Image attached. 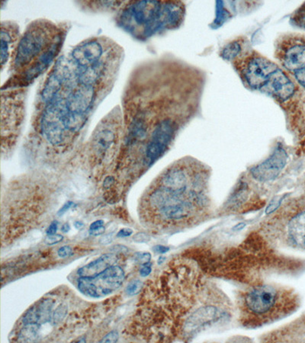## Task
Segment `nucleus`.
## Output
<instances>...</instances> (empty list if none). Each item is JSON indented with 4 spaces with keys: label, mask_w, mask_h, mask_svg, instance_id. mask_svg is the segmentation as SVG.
<instances>
[{
    "label": "nucleus",
    "mask_w": 305,
    "mask_h": 343,
    "mask_svg": "<svg viewBox=\"0 0 305 343\" xmlns=\"http://www.w3.org/2000/svg\"><path fill=\"white\" fill-rule=\"evenodd\" d=\"M206 185V172H204L181 188L159 185L150 194V205L162 221L191 225L198 221L209 204Z\"/></svg>",
    "instance_id": "obj_3"
},
{
    "label": "nucleus",
    "mask_w": 305,
    "mask_h": 343,
    "mask_svg": "<svg viewBox=\"0 0 305 343\" xmlns=\"http://www.w3.org/2000/svg\"><path fill=\"white\" fill-rule=\"evenodd\" d=\"M126 1H79L77 4L85 11L90 12H107L118 11Z\"/></svg>",
    "instance_id": "obj_15"
},
{
    "label": "nucleus",
    "mask_w": 305,
    "mask_h": 343,
    "mask_svg": "<svg viewBox=\"0 0 305 343\" xmlns=\"http://www.w3.org/2000/svg\"><path fill=\"white\" fill-rule=\"evenodd\" d=\"M186 6L178 1H126L116 12L115 24L138 41L179 28Z\"/></svg>",
    "instance_id": "obj_1"
},
{
    "label": "nucleus",
    "mask_w": 305,
    "mask_h": 343,
    "mask_svg": "<svg viewBox=\"0 0 305 343\" xmlns=\"http://www.w3.org/2000/svg\"><path fill=\"white\" fill-rule=\"evenodd\" d=\"M270 90L271 93L274 95L277 99L282 101H286L292 98L296 91V86L286 71L282 69L279 68L277 71L272 74L267 85Z\"/></svg>",
    "instance_id": "obj_12"
},
{
    "label": "nucleus",
    "mask_w": 305,
    "mask_h": 343,
    "mask_svg": "<svg viewBox=\"0 0 305 343\" xmlns=\"http://www.w3.org/2000/svg\"><path fill=\"white\" fill-rule=\"evenodd\" d=\"M40 327H41V324H26L20 331L18 340L20 342H25V343L35 341L38 338Z\"/></svg>",
    "instance_id": "obj_18"
},
{
    "label": "nucleus",
    "mask_w": 305,
    "mask_h": 343,
    "mask_svg": "<svg viewBox=\"0 0 305 343\" xmlns=\"http://www.w3.org/2000/svg\"><path fill=\"white\" fill-rule=\"evenodd\" d=\"M294 75L297 80L298 83L304 88H305V67L300 71L294 73Z\"/></svg>",
    "instance_id": "obj_25"
},
{
    "label": "nucleus",
    "mask_w": 305,
    "mask_h": 343,
    "mask_svg": "<svg viewBox=\"0 0 305 343\" xmlns=\"http://www.w3.org/2000/svg\"><path fill=\"white\" fill-rule=\"evenodd\" d=\"M70 230H71V227H70V224H68V223L64 224V225L62 226V227H61V231H62L63 233H65V234L69 232Z\"/></svg>",
    "instance_id": "obj_35"
},
{
    "label": "nucleus",
    "mask_w": 305,
    "mask_h": 343,
    "mask_svg": "<svg viewBox=\"0 0 305 343\" xmlns=\"http://www.w3.org/2000/svg\"><path fill=\"white\" fill-rule=\"evenodd\" d=\"M119 141L118 124L102 122L94 133L90 144L91 157L98 164L115 155Z\"/></svg>",
    "instance_id": "obj_7"
},
{
    "label": "nucleus",
    "mask_w": 305,
    "mask_h": 343,
    "mask_svg": "<svg viewBox=\"0 0 305 343\" xmlns=\"http://www.w3.org/2000/svg\"><path fill=\"white\" fill-rule=\"evenodd\" d=\"M233 62L243 81L253 89L264 88L272 74L279 68L277 64L255 51Z\"/></svg>",
    "instance_id": "obj_5"
},
{
    "label": "nucleus",
    "mask_w": 305,
    "mask_h": 343,
    "mask_svg": "<svg viewBox=\"0 0 305 343\" xmlns=\"http://www.w3.org/2000/svg\"><path fill=\"white\" fill-rule=\"evenodd\" d=\"M133 234V231L132 229L130 228H124L122 229L117 234V237H119V238H125V237H128L132 235Z\"/></svg>",
    "instance_id": "obj_28"
},
{
    "label": "nucleus",
    "mask_w": 305,
    "mask_h": 343,
    "mask_svg": "<svg viewBox=\"0 0 305 343\" xmlns=\"http://www.w3.org/2000/svg\"><path fill=\"white\" fill-rule=\"evenodd\" d=\"M289 233L294 242L305 247V211L292 218L289 224Z\"/></svg>",
    "instance_id": "obj_16"
},
{
    "label": "nucleus",
    "mask_w": 305,
    "mask_h": 343,
    "mask_svg": "<svg viewBox=\"0 0 305 343\" xmlns=\"http://www.w3.org/2000/svg\"><path fill=\"white\" fill-rule=\"evenodd\" d=\"M302 21H303L304 26H305V18H304L303 19H302Z\"/></svg>",
    "instance_id": "obj_37"
},
{
    "label": "nucleus",
    "mask_w": 305,
    "mask_h": 343,
    "mask_svg": "<svg viewBox=\"0 0 305 343\" xmlns=\"http://www.w3.org/2000/svg\"><path fill=\"white\" fill-rule=\"evenodd\" d=\"M288 154L283 147L278 146L275 151L263 162L253 167L251 175L259 181H269L279 176L287 164Z\"/></svg>",
    "instance_id": "obj_9"
},
{
    "label": "nucleus",
    "mask_w": 305,
    "mask_h": 343,
    "mask_svg": "<svg viewBox=\"0 0 305 343\" xmlns=\"http://www.w3.org/2000/svg\"><path fill=\"white\" fill-rule=\"evenodd\" d=\"M176 124L170 118L161 121L153 128L145 148V163L151 166L167 151L176 134Z\"/></svg>",
    "instance_id": "obj_8"
},
{
    "label": "nucleus",
    "mask_w": 305,
    "mask_h": 343,
    "mask_svg": "<svg viewBox=\"0 0 305 343\" xmlns=\"http://www.w3.org/2000/svg\"><path fill=\"white\" fill-rule=\"evenodd\" d=\"M119 338V335H118V332L116 330H113V331L108 333L102 340H101L100 343H117Z\"/></svg>",
    "instance_id": "obj_23"
},
{
    "label": "nucleus",
    "mask_w": 305,
    "mask_h": 343,
    "mask_svg": "<svg viewBox=\"0 0 305 343\" xmlns=\"http://www.w3.org/2000/svg\"><path fill=\"white\" fill-rule=\"evenodd\" d=\"M142 287H143V284L139 280L131 281L127 286L126 293L128 295H136L139 294Z\"/></svg>",
    "instance_id": "obj_20"
},
{
    "label": "nucleus",
    "mask_w": 305,
    "mask_h": 343,
    "mask_svg": "<svg viewBox=\"0 0 305 343\" xmlns=\"http://www.w3.org/2000/svg\"><path fill=\"white\" fill-rule=\"evenodd\" d=\"M58 257L61 258H67L73 255V250L70 246H64L61 247L58 251Z\"/></svg>",
    "instance_id": "obj_24"
},
{
    "label": "nucleus",
    "mask_w": 305,
    "mask_h": 343,
    "mask_svg": "<svg viewBox=\"0 0 305 343\" xmlns=\"http://www.w3.org/2000/svg\"><path fill=\"white\" fill-rule=\"evenodd\" d=\"M243 40L237 39L226 44L221 52V57L224 60L233 62L243 51Z\"/></svg>",
    "instance_id": "obj_17"
},
{
    "label": "nucleus",
    "mask_w": 305,
    "mask_h": 343,
    "mask_svg": "<svg viewBox=\"0 0 305 343\" xmlns=\"http://www.w3.org/2000/svg\"><path fill=\"white\" fill-rule=\"evenodd\" d=\"M135 261L141 265H145L149 262L151 258V255L149 253H137L135 255Z\"/></svg>",
    "instance_id": "obj_21"
},
{
    "label": "nucleus",
    "mask_w": 305,
    "mask_h": 343,
    "mask_svg": "<svg viewBox=\"0 0 305 343\" xmlns=\"http://www.w3.org/2000/svg\"><path fill=\"white\" fill-rule=\"evenodd\" d=\"M114 181H115V179H114L113 177H107L105 181H104V187H105V188H110L111 185L113 184Z\"/></svg>",
    "instance_id": "obj_32"
},
{
    "label": "nucleus",
    "mask_w": 305,
    "mask_h": 343,
    "mask_svg": "<svg viewBox=\"0 0 305 343\" xmlns=\"http://www.w3.org/2000/svg\"><path fill=\"white\" fill-rule=\"evenodd\" d=\"M58 221H54V222L51 223V225L49 226V227H48V230H47V234H48V235H53V234H56L57 231H58Z\"/></svg>",
    "instance_id": "obj_29"
},
{
    "label": "nucleus",
    "mask_w": 305,
    "mask_h": 343,
    "mask_svg": "<svg viewBox=\"0 0 305 343\" xmlns=\"http://www.w3.org/2000/svg\"><path fill=\"white\" fill-rule=\"evenodd\" d=\"M19 25L16 22L5 20L1 22V71L7 64H11L12 56L18 45L20 37Z\"/></svg>",
    "instance_id": "obj_10"
},
{
    "label": "nucleus",
    "mask_w": 305,
    "mask_h": 343,
    "mask_svg": "<svg viewBox=\"0 0 305 343\" xmlns=\"http://www.w3.org/2000/svg\"><path fill=\"white\" fill-rule=\"evenodd\" d=\"M105 232V227H100V228L96 229V230H93V231H89L91 235L93 236H99L101 234H103Z\"/></svg>",
    "instance_id": "obj_33"
},
{
    "label": "nucleus",
    "mask_w": 305,
    "mask_h": 343,
    "mask_svg": "<svg viewBox=\"0 0 305 343\" xmlns=\"http://www.w3.org/2000/svg\"><path fill=\"white\" fill-rule=\"evenodd\" d=\"M276 57L286 71H300L305 67V44H294L287 48L277 47Z\"/></svg>",
    "instance_id": "obj_11"
},
{
    "label": "nucleus",
    "mask_w": 305,
    "mask_h": 343,
    "mask_svg": "<svg viewBox=\"0 0 305 343\" xmlns=\"http://www.w3.org/2000/svg\"><path fill=\"white\" fill-rule=\"evenodd\" d=\"M297 296L274 284H259L246 289L239 299V322L256 328L277 321L296 311Z\"/></svg>",
    "instance_id": "obj_2"
},
{
    "label": "nucleus",
    "mask_w": 305,
    "mask_h": 343,
    "mask_svg": "<svg viewBox=\"0 0 305 343\" xmlns=\"http://www.w3.org/2000/svg\"><path fill=\"white\" fill-rule=\"evenodd\" d=\"M76 204H74L73 201H68V202L65 203L63 206L62 208L58 211V216L64 215L67 211H69L72 207H75Z\"/></svg>",
    "instance_id": "obj_27"
},
{
    "label": "nucleus",
    "mask_w": 305,
    "mask_h": 343,
    "mask_svg": "<svg viewBox=\"0 0 305 343\" xmlns=\"http://www.w3.org/2000/svg\"><path fill=\"white\" fill-rule=\"evenodd\" d=\"M63 240H64V237L61 234H53V235L47 236L45 243L47 245L52 246L61 242Z\"/></svg>",
    "instance_id": "obj_22"
},
{
    "label": "nucleus",
    "mask_w": 305,
    "mask_h": 343,
    "mask_svg": "<svg viewBox=\"0 0 305 343\" xmlns=\"http://www.w3.org/2000/svg\"><path fill=\"white\" fill-rule=\"evenodd\" d=\"M54 302L51 299L44 300L39 304L32 307L23 319L25 325L30 324H43L49 322Z\"/></svg>",
    "instance_id": "obj_13"
},
{
    "label": "nucleus",
    "mask_w": 305,
    "mask_h": 343,
    "mask_svg": "<svg viewBox=\"0 0 305 343\" xmlns=\"http://www.w3.org/2000/svg\"><path fill=\"white\" fill-rule=\"evenodd\" d=\"M74 225H75L76 228L82 229V227H83L84 224L83 223L81 222V221H76V222L74 224Z\"/></svg>",
    "instance_id": "obj_36"
},
{
    "label": "nucleus",
    "mask_w": 305,
    "mask_h": 343,
    "mask_svg": "<svg viewBox=\"0 0 305 343\" xmlns=\"http://www.w3.org/2000/svg\"><path fill=\"white\" fill-rule=\"evenodd\" d=\"M104 221L102 220H99V221H95V222L92 223L89 227V231H93V230H96V229L100 228V227H103Z\"/></svg>",
    "instance_id": "obj_31"
},
{
    "label": "nucleus",
    "mask_w": 305,
    "mask_h": 343,
    "mask_svg": "<svg viewBox=\"0 0 305 343\" xmlns=\"http://www.w3.org/2000/svg\"><path fill=\"white\" fill-rule=\"evenodd\" d=\"M68 311V306L65 305V304H61V305L58 306L56 310L54 311L52 316V320L54 324H58L62 322L64 318L66 317Z\"/></svg>",
    "instance_id": "obj_19"
},
{
    "label": "nucleus",
    "mask_w": 305,
    "mask_h": 343,
    "mask_svg": "<svg viewBox=\"0 0 305 343\" xmlns=\"http://www.w3.org/2000/svg\"><path fill=\"white\" fill-rule=\"evenodd\" d=\"M153 250H154L156 253H159V254H164V253H166V252L169 250V248L163 247V246H156V247L153 248Z\"/></svg>",
    "instance_id": "obj_34"
},
{
    "label": "nucleus",
    "mask_w": 305,
    "mask_h": 343,
    "mask_svg": "<svg viewBox=\"0 0 305 343\" xmlns=\"http://www.w3.org/2000/svg\"><path fill=\"white\" fill-rule=\"evenodd\" d=\"M125 277L124 270L113 265L95 276L79 278L78 288L85 295L100 298L118 289L123 284Z\"/></svg>",
    "instance_id": "obj_6"
},
{
    "label": "nucleus",
    "mask_w": 305,
    "mask_h": 343,
    "mask_svg": "<svg viewBox=\"0 0 305 343\" xmlns=\"http://www.w3.org/2000/svg\"><path fill=\"white\" fill-rule=\"evenodd\" d=\"M151 272V264L150 262L147 263L144 265L143 268H141L140 273H141V276L146 277L149 275Z\"/></svg>",
    "instance_id": "obj_30"
},
{
    "label": "nucleus",
    "mask_w": 305,
    "mask_h": 343,
    "mask_svg": "<svg viewBox=\"0 0 305 343\" xmlns=\"http://www.w3.org/2000/svg\"><path fill=\"white\" fill-rule=\"evenodd\" d=\"M117 257L115 254H107L101 256L99 258L94 260L78 270L79 277H93L100 274L109 267L115 265L117 262Z\"/></svg>",
    "instance_id": "obj_14"
},
{
    "label": "nucleus",
    "mask_w": 305,
    "mask_h": 343,
    "mask_svg": "<svg viewBox=\"0 0 305 343\" xmlns=\"http://www.w3.org/2000/svg\"><path fill=\"white\" fill-rule=\"evenodd\" d=\"M133 240L137 243H147L150 240V237L144 233H138L134 236Z\"/></svg>",
    "instance_id": "obj_26"
},
{
    "label": "nucleus",
    "mask_w": 305,
    "mask_h": 343,
    "mask_svg": "<svg viewBox=\"0 0 305 343\" xmlns=\"http://www.w3.org/2000/svg\"><path fill=\"white\" fill-rule=\"evenodd\" d=\"M68 22H53L39 18L28 24L21 34L10 64V74L16 75L39 59L61 34L70 29Z\"/></svg>",
    "instance_id": "obj_4"
}]
</instances>
